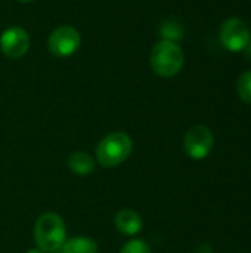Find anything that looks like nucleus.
<instances>
[{"instance_id":"f257e3e1","label":"nucleus","mask_w":251,"mask_h":253,"mask_svg":"<svg viewBox=\"0 0 251 253\" xmlns=\"http://www.w3.org/2000/svg\"><path fill=\"white\" fill-rule=\"evenodd\" d=\"M67 240L64 219L53 212L40 215L34 224V242L44 253L59 252Z\"/></svg>"},{"instance_id":"f03ea898","label":"nucleus","mask_w":251,"mask_h":253,"mask_svg":"<svg viewBox=\"0 0 251 253\" xmlns=\"http://www.w3.org/2000/svg\"><path fill=\"white\" fill-rule=\"evenodd\" d=\"M133 151V141L124 132L105 135L96 147V160L104 168H115L124 163Z\"/></svg>"},{"instance_id":"7ed1b4c3","label":"nucleus","mask_w":251,"mask_h":253,"mask_svg":"<svg viewBox=\"0 0 251 253\" xmlns=\"http://www.w3.org/2000/svg\"><path fill=\"white\" fill-rule=\"evenodd\" d=\"M149 62L157 76L169 79L180 73L185 62V55L178 43L161 40L152 47Z\"/></svg>"},{"instance_id":"20e7f679","label":"nucleus","mask_w":251,"mask_h":253,"mask_svg":"<svg viewBox=\"0 0 251 253\" xmlns=\"http://www.w3.org/2000/svg\"><path fill=\"white\" fill-rule=\"evenodd\" d=\"M81 44V36L77 28L71 25H61L55 28L47 39V49L56 58H68L74 55Z\"/></svg>"},{"instance_id":"39448f33","label":"nucleus","mask_w":251,"mask_h":253,"mask_svg":"<svg viewBox=\"0 0 251 253\" xmlns=\"http://www.w3.org/2000/svg\"><path fill=\"white\" fill-rule=\"evenodd\" d=\"M213 145H215L213 132L204 125L192 126L183 138L185 153L192 160H204L212 153Z\"/></svg>"},{"instance_id":"423d86ee","label":"nucleus","mask_w":251,"mask_h":253,"mask_svg":"<svg viewBox=\"0 0 251 253\" xmlns=\"http://www.w3.org/2000/svg\"><path fill=\"white\" fill-rule=\"evenodd\" d=\"M250 30L240 18H228L220 27V42L231 52H241L250 43Z\"/></svg>"},{"instance_id":"0eeeda50","label":"nucleus","mask_w":251,"mask_h":253,"mask_svg":"<svg viewBox=\"0 0 251 253\" xmlns=\"http://www.w3.org/2000/svg\"><path fill=\"white\" fill-rule=\"evenodd\" d=\"M28 33L21 27H9L0 36V50L10 59L22 58L30 49Z\"/></svg>"},{"instance_id":"6e6552de","label":"nucleus","mask_w":251,"mask_h":253,"mask_svg":"<svg viewBox=\"0 0 251 253\" xmlns=\"http://www.w3.org/2000/svg\"><path fill=\"white\" fill-rule=\"evenodd\" d=\"M143 221L136 211L123 209L115 215V228L124 236H136L141 233Z\"/></svg>"},{"instance_id":"1a4fd4ad","label":"nucleus","mask_w":251,"mask_h":253,"mask_svg":"<svg viewBox=\"0 0 251 253\" xmlns=\"http://www.w3.org/2000/svg\"><path fill=\"white\" fill-rule=\"evenodd\" d=\"M68 168L72 173L86 176L95 170V159L84 151H75L68 159Z\"/></svg>"},{"instance_id":"9d476101","label":"nucleus","mask_w":251,"mask_h":253,"mask_svg":"<svg viewBox=\"0 0 251 253\" xmlns=\"http://www.w3.org/2000/svg\"><path fill=\"white\" fill-rule=\"evenodd\" d=\"M98 251H99L98 243L93 239L78 236V237L65 240L61 253H98Z\"/></svg>"},{"instance_id":"9b49d317","label":"nucleus","mask_w":251,"mask_h":253,"mask_svg":"<svg viewBox=\"0 0 251 253\" xmlns=\"http://www.w3.org/2000/svg\"><path fill=\"white\" fill-rule=\"evenodd\" d=\"M158 34L163 40L166 42H173L176 43L178 40H180L183 37V28L178 21H164L161 22L160 28H158Z\"/></svg>"},{"instance_id":"f8f14e48","label":"nucleus","mask_w":251,"mask_h":253,"mask_svg":"<svg viewBox=\"0 0 251 253\" xmlns=\"http://www.w3.org/2000/svg\"><path fill=\"white\" fill-rule=\"evenodd\" d=\"M237 92L241 101L251 105V71H246L238 77L237 82Z\"/></svg>"},{"instance_id":"ddd939ff","label":"nucleus","mask_w":251,"mask_h":253,"mask_svg":"<svg viewBox=\"0 0 251 253\" xmlns=\"http://www.w3.org/2000/svg\"><path fill=\"white\" fill-rule=\"evenodd\" d=\"M120 253H151V249H149V246L143 240L133 239V240L127 242L121 248V252Z\"/></svg>"},{"instance_id":"4468645a","label":"nucleus","mask_w":251,"mask_h":253,"mask_svg":"<svg viewBox=\"0 0 251 253\" xmlns=\"http://www.w3.org/2000/svg\"><path fill=\"white\" fill-rule=\"evenodd\" d=\"M27 253H44L43 251H40L38 248H34V249H30Z\"/></svg>"},{"instance_id":"2eb2a0df","label":"nucleus","mask_w":251,"mask_h":253,"mask_svg":"<svg viewBox=\"0 0 251 253\" xmlns=\"http://www.w3.org/2000/svg\"><path fill=\"white\" fill-rule=\"evenodd\" d=\"M247 52H249V56L251 58V39H250V43H249V46H247Z\"/></svg>"},{"instance_id":"dca6fc26","label":"nucleus","mask_w":251,"mask_h":253,"mask_svg":"<svg viewBox=\"0 0 251 253\" xmlns=\"http://www.w3.org/2000/svg\"><path fill=\"white\" fill-rule=\"evenodd\" d=\"M19 1H24V3H28V1H33V0H19Z\"/></svg>"}]
</instances>
